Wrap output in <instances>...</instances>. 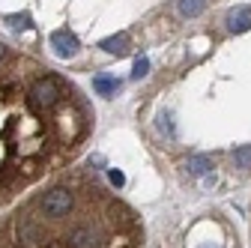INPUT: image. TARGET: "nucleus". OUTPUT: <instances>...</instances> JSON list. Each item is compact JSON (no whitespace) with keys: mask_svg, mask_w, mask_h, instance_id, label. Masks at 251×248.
Wrapping results in <instances>:
<instances>
[{"mask_svg":"<svg viewBox=\"0 0 251 248\" xmlns=\"http://www.w3.org/2000/svg\"><path fill=\"white\" fill-rule=\"evenodd\" d=\"M185 168H188V174L192 176H209L212 174V159H206V156H192L185 162Z\"/></svg>","mask_w":251,"mask_h":248,"instance_id":"7","label":"nucleus"},{"mask_svg":"<svg viewBox=\"0 0 251 248\" xmlns=\"http://www.w3.org/2000/svg\"><path fill=\"white\" fill-rule=\"evenodd\" d=\"M99 48H105L108 54H126V51H129V36H126V33H117V36H108V39H102L99 42Z\"/></svg>","mask_w":251,"mask_h":248,"instance_id":"6","label":"nucleus"},{"mask_svg":"<svg viewBox=\"0 0 251 248\" xmlns=\"http://www.w3.org/2000/svg\"><path fill=\"white\" fill-rule=\"evenodd\" d=\"M3 57H6V45H3V42H0V60H3Z\"/></svg>","mask_w":251,"mask_h":248,"instance_id":"15","label":"nucleus"},{"mask_svg":"<svg viewBox=\"0 0 251 248\" xmlns=\"http://www.w3.org/2000/svg\"><path fill=\"white\" fill-rule=\"evenodd\" d=\"M93 90H96L99 96H114V93L120 90V81L111 78V75H96L93 78Z\"/></svg>","mask_w":251,"mask_h":248,"instance_id":"8","label":"nucleus"},{"mask_svg":"<svg viewBox=\"0 0 251 248\" xmlns=\"http://www.w3.org/2000/svg\"><path fill=\"white\" fill-rule=\"evenodd\" d=\"M102 233L93 227V224H87V222H81V224H75L69 233H66V245L69 248H102Z\"/></svg>","mask_w":251,"mask_h":248,"instance_id":"3","label":"nucleus"},{"mask_svg":"<svg viewBox=\"0 0 251 248\" xmlns=\"http://www.w3.org/2000/svg\"><path fill=\"white\" fill-rule=\"evenodd\" d=\"M147 72H150V60L147 57H138L135 60V69H132V78H144Z\"/></svg>","mask_w":251,"mask_h":248,"instance_id":"12","label":"nucleus"},{"mask_svg":"<svg viewBox=\"0 0 251 248\" xmlns=\"http://www.w3.org/2000/svg\"><path fill=\"white\" fill-rule=\"evenodd\" d=\"M227 30L230 33H245L251 30V9L248 6H236L227 12Z\"/></svg>","mask_w":251,"mask_h":248,"instance_id":"5","label":"nucleus"},{"mask_svg":"<svg viewBox=\"0 0 251 248\" xmlns=\"http://www.w3.org/2000/svg\"><path fill=\"white\" fill-rule=\"evenodd\" d=\"M201 248H212V245H201Z\"/></svg>","mask_w":251,"mask_h":248,"instance_id":"16","label":"nucleus"},{"mask_svg":"<svg viewBox=\"0 0 251 248\" xmlns=\"http://www.w3.org/2000/svg\"><path fill=\"white\" fill-rule=\"evenodd\" d=\"M233 165L242 171H251V147H239L233 149Z\"/></svg>","mask_w":251,"mask_h":248,"instance_id":"10","label":"nucleus"},{"mask_svg":"<svg viewBox=\"0 0 251 248\" xmlns=\"http://www.w3.org/2000/svg\"><path fill=\"white\" fill-rule=\"evenodd\" d=\"M27 99H30V105H33L36 111H51V108L60 105L63 90H60V84H57L54 75H42V78H36L33 84H30Z\"/></svg>","mask_w":251,"mask_h":248,"instance_id":"1","label":"nucleus"},{"mask_svg":"<svg viewBox=\"0 0 251 248\" xmlns=\"http://www.w3.org/2000/svg\"><path fill=\"white\" fill-rule=\"evenodd\" d=\"M6 24L12 30H30L33 24H30V15H6Z\"/></svg>","mask_w":251,"mask_h":248,"instance_id":"11","label":"nucleus"},{"mask_svg":"<svg viewBox=\"0 0 251 248\" xmlns=\"http://www.w3.org/2000/svg\"><path fill=\"white\" fill-rule=\"evenodd\" d=\"M51 48H54L57 57H75L81 42H78L75 33H69V30H54L51 33Z\"/></svg>","mask_w":251,"mask_h":248,"instance_id":"4","label":"nucleus"},{"mask_svg":"<svg viewBox=\"0 0 251 248\" xmlns=\"http://www.w3.org/2000/svg\"><path fill=\"white\" fill-rule=\"evenodd\" d=\"M159 129H162V132H168V138H174V126H171V117H168V114L162 117V123H159Z\"/></svg>","mask_w":251,"mask_h":248,"instance_id":"13","label":"nucleus"},{"mask_svg":"<svg viewBox=\"0 0 251 248\" xmlns=\"http://www.w3.org/2000/svg\"><path fill=\"white\" fill-rule=\"evenodd\" d=\"M176 9L182 18H198L206 9V0H176Z\"/></svg>","mask_w":251,"mask_h":248,"instance_id":"9","label":"nucleus"},{"mask_svg":"<svg viewBox=\"0 0 251 248\" xmlns=\"http://www.w3.org/2000/svg\"><path fill=\"white\" fill-rule=\"evenodd\" d=\"M108 176H111V182H114V185H117V189H120V185H123V182H126V176H123V174H120V171H111V174H108Z\"/></svg>","mask_w":251,"mask_h":248,"instance_id":"14","label":"nucleus"},{"mask_svg":"<svg viewBox=\"0 0 251 248\" xmlns=\"http://www.w3.org/2000/svg\"><path fill=\"white\" fill-rule=\"evenodd\" d=\"M75 198H72V189H66V185H57V189L45 192L42 200H39V209L48 215V219H63V215H69Z\"/></svg>","mask_w":251,"mask_h":248,"instance_id":"2","label":"nucleus"}]
</instances>
